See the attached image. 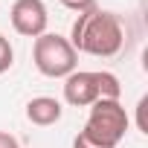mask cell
<instances>
[{
  "instance_id": "obj_1",
  "label": "cell",
  "mask_w": 148,
  "mask_h": 148,
  "mask_svg": "<svg viewBox=\"0 0 148 148\" xmlns=\"http://www.w3.org/2000/svg\"><path fill=\"white\" fill-rule=\"evenodd\" d=\"M73 44L76 52H87L96 58H110L125 47V26L119 21V15L90 6L84 12H79L76 23H73V32L67 38Z\"/></svg>"
},
{
  "instance_id": "obj_2",
  "label": "cell",
  "mask_w": 148,
  "mask_h": 148,
  "mask_svg": "<svg viewBox=\"0 0 148 148\" xmlns=\"http://www.w3.org/2000/svg\"><path fill=\"white\" fill-rule=\"evenodd\" d=\"M122 84L108 70H73L64 79V102L73 108H90L99 99H119Z\"/></svg>"
},
{
  "instance_id": "obj_3",
  "label": "cell",
  "mask_w": 148,
  "mask_h": 148,
  "mask_svg": "<svg viewBox=\"0 0 148 148\" xmlns=\"http://www.w3.org/2000/svg\"><path fill=\"white\" fill-rule=\"evenodd\" d=\"M128 125H131V119H128L125 108L119 105V99H99V102L90 105V116H87L82 131L90 139H96L99 145L116 148L125 139Z\"/></svg>"
},
{
  "instance_id": "obj_4",
  "label": "cell",
  "mask_w": 148,
  "mask_h": 148,
  "mask_svg": "<svg viewBox=\"0 0 148 148\" xmlns=\"http://www.w3.org/2000/svg\"><path fill=\"white\" fill-rule=\"evenodd\" d=\"M32 61H35V70L47 79H67L79 64V52L73 49V44L64 38V35H55V32H44L35 38V47H32Z\"/></svg>"
},
{
  "instance_id": "obj_5",
  "label": "cell",
  "mask_w": 148,
  "mask_h": 148,
  "mask_svg": "<svg viewBox=\"0 0 148 148\" xmlns=\"http://www.w3.org/2000/svg\"><path fill=\"white\" fill-rule=\"evenodd\" d=\"M9 21H12V29L23 38H38L47 32V23H49V12H47V3L44 0H15L12 3V12H9Z\"/></svg>"
},
{
  "instance_id": "obj_6",
  "label": "cell",
  "mask_w": 148,
  "mask_h": 148,
  "mask_svg": "<svg viewBox=\"0 0 148 148\" xmlns=\"http://www.w3.org/2000/svg\"><path fill=\"white\" fill-rule=\"evenodd\" d=\"M61 113H64V108H61V102L52 99V96H35V99H29V105H26V119H29L32 125H41V128L55 125V122L61 119Z\"/></svg>"
},
{
  "instance_id": "obj_7",
  "label": "cell",
  "mask_w": 148,
  "mask_h": 148,
  "mask_svg": "<svg viewBox=\"0 0 148 148\" xmlns=\"http://www.w3.org/2000/svg\"><path fill=\"white\" fill-rule=\"evenodd\" d=\"M12 64H15V49H12L6 35H0V76H3L6 70H12Z\"/></svg>"
},
{
  "instance_id": "obj_8",
  "label": "cell",
  "mask_w": 148,
  "mask_h": 148,
  "mask_svg": "<svg viewBox=\"0 0 148 148\" xmlns=\"http://www.w3.org/2000/svg\"><path fill=\"white\" fill-rule=\"evenodd\" d=\"M73 148H105V145H99L96 139H90L84 131H79V136L73 139Z\"/></svg>"
},
{
  "instance_id": "obj_9",
  "label": "cell",
  "mask_w": 148,
  "mask_h": 148,
  "mask_svg": "<svg viewBox=\"0 0 148 148\" xmlns=\"http://www.w3.org/2000/svg\"><path fill=\"white\" fill-rule=\"evenodd\" d=\"M61 3H64L67 9H73V12H84V9L96 6V0H61Z\"/></svg>"
},
{
  "instance_id": "obj_10",
  "label": "cell",
  "mask_w": 148,
  "mask_h": 148,
  "mask_svg": "<svg viewBox=\"0 0 148 148\" xmlns=\"http://www.w3.org/2000/svg\"><path fill=\"white\" fill-rule=\"evenodd\" d=\"M0 148H21V142H18L9 131H0Z\"/></svg>"
}]
</instances>
